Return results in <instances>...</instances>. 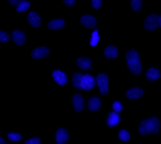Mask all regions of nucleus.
<instances>
[{
	"mask_svg": "<svg viewBox=\"0 0 161 144\" xmlns=\"http://www.w3.org/2000/svg\"><path fill=\"white\" fill-rule=\"evenodd\" d=\"M82 77L83 75L80 73H75L73 75V78H72V84L75 89L82 90Z\"/></svg>",
	"mask_w": 161,
	"mask_h": 144,
	"instance_id": "nucleus-20",
	"label": "nucleus"
},
{
	"mask_svg": "<svg viewBox=\"0 0 161 144\" xmlns=\"http://www.w3.org/2000/svg\"><path fill=\"white\" fill-rule=\"evenodd\" d=\"M131 7L134 12H139L142 9V0H131Z\"/></svg>",
	"mask_w": 161,
	"mask_h": 144,
	"instance_id": "nucleus-25",
	"label": "nucleus"
},
{
	"mask_svg": "<svg viewBox=\"0 0 161 144\" xmlns=\"http://www.w3.org/2000/svg\"><path fill=\"white\" fill-rule=\"evenodd\" d=\"M80 24H82V26H84L85 28H92V29H93L97 26V19L93 16H92V15H84L80 18Z\"/></svg>",
	"mask_w": 161,
	"mask_h": 144,
	"instance_id": "nucleus-9",
	"label": "nucleus"
},
{
	"mask_svg": "<svg viewBox=\"0 0 161 144\" xmlns=\"http://www.w3.org/2000/svg\"><path fill=\"white\" fill-rule=\"evenodd\" d=\"M0 144H6V142H4V140L2 139L1 137H0Z\"/></svg>",
	"mask_w": 161,
	"mask_h": 144,
	"instance_id": "nucleus-32",
	"label": "nucleus"
},
{
	"mask_svg": "<svg viewBox=\"0 0 161 144\" xmlns=\"http://www.w3.org/2000/svg\"><path fill=\"white\" fill-rule=\"evenodd\" d=\"M76 64H77V66H79L80 68L84 69V71H88V69H90V68H92V60H90V59H88V58H85V57L77 59Z\"/></svg>",
	"mask_w": 161,
	"mask_h": 144,
	"instance_id": "nucleus-14",
	"label": "nucleus"
},
{
	"mask_svg": "<svg viewBox=\"0 0 161 144\" xmlns=\"http://www.w3.org/2000/svg\"><path fill=\"white\" fill-rule=\"evenodd\" d=\"M10 40V35L4 31H0V43H7Z\"/></svg>",
	"mask_w": 161,
	"mask_h": 144,
	"instance_id": "nucleus-27",
	"label": "nucleus"
},
{
	"mask_svg": "<svg viewBox=\"0 0 161 144\" xmlns=\"http://www.w3.org/2000/svg\"><path fill=\"white\" fill-rule=\"evenodd\" d=\"M161 26V18L159 15L157 14H150L149 16H147V18L145 19L144 27L148 31H154L157 29L158 27Z\"/></svg>",
	"mask_w": 161,
	"mask_h": 144,
	"instance_id": "nucleus-3",
	"label": "nucleus"
},
{
	"mask_svg": "<svg viewBox=\"0 0 161 144\" xmlns=\"http://www.w3.org/2000/svg\"><path fill=\"white\" fill-rule=\"evenodd\" d=\"M119 122H120V117H119L118 113L115 111L111 112L110 114H108V119H106V123H108V125L110 126V127L117 126L119 124Z\"/></svg>",
	"mask_w": 161,
	"mask_h": 144,
	"instance_id": "nucleus-13",
	"label": "nucleus"
},
{
	"mask_svg": "<svg viewBox=\"0 0 161 144\" xmlns=\"http://www.w3.org/2000/svg\"><path fill=\"white\" fill-rule=\"evenodd\" d=\"M99 41H100L99 31H98V30H95L92 34V37H90V46H92V47L97 46V44L99 43Z\"/></svg>",
	"mask_w": 161,
	"mask_h": 144,
	"instance_id": "nucleus-22",
	"label": "nucleus"
},
{
	"mask_svg": "<svg viewBox=\"0 0 161 144\" xmlns=\"http://www.w3.org/2000/svg\"><path fill=\"white\" fill-rule=\"evenodd\" d=\"M30 7V2L29 1H27V0H24V1H22L20 3H19L16 6V10H17V12H25V11H27L28 9Z\"/></svg>",
	"mask_w": 161,
	"mask_h": 144,
	"instance_id": "nucleus-23",
	"label": "nucleus"
},
{
	"mask_svg": "<svg viewBox=\"0 0 161 144\" xmlns=\"http://www.w3.org/2000/svg\"><path fill=\"white\" fill-rule=\"evenodd\" d=\"M22 135L20 133H17V132H10L8 133V139L12 142H17V141L22 140Z\"/></svg>",
	"mask_w": 161,
	"mask_h": 144,
	"instance_id": "nucleus-24",
	"label": "nucleus"
},
{
	"mask_svg": "<svg viewBox=\"0 0 161 144\" xmlns=\"http://www.w3.org/2000/svg\"><path fill=\"white\" fill-rule=\"evenodd\" d=\"M143 94H144V91H143L142 89H139V88H133V89H130L127 91L126 93V96L128 97L129 99H139L140 97L143 96Z\"/></svg>",
	"mask_w": 161,
	"mask_h": 144,
	"instance_id": "nucleus-12",
	"label": "nucleus"
},
{
	"mask_svg": "<svg viewBox=\"0 0 161 144\" xmlns=\"http://www.w3.org/2000/svg\"><path fill=\"white\" fill-rule=\"evenodd\" d=\"M12 37H13V41H14L15 44L19 45V46L23 45L26 41V37H25L24 32L19 31V30H15V31H13Z\"/></svg>",
	"mask_w": 161,
	"mask_h": 144,
	"instance_id": "nucleus-15",
	"label": "nucleus"
},
{
	"mask_svg": "<svg viewBox=\"0 0 161 144\" xmlns=\"http://www.w3.org/2000/svg\"><path fill=\"white\" fill-rule=\"evenodd\" d=\"M96 83L98 84L100 90V93L102 95H106L108 92V77L105 74H99L96 78Z\"/></svg>",
	"mask_w": 161,
	"mask_h": 144,
	"instance_id": "nucleus-4",
	"label": "nucleus"
},
{
	"mask_svg": "<svg viewBox=\"0 0 161 144\" xmlns=\"http://www.w3.org/2000/svg\"><path fill=\"white\" fill-rule=\"evenodd\" d=\"M72 102H73V107L76 112H82L85 108V100L80 96V94H75L72 98Z\"/></svg>",
	"mask_w": 161,
	"mask_h": 144,
	"instance_id": "nucleus-8",
	"label": "nucleus"
},
{
	"mask_svg": "<svg viewBox=\"0 0 161 144\" xmlns=\"http://www.w3.org/2000/svg\"><path fill=\"white\" fill-rule=\"evenodd\" d=\"M27 20H28V22L35 28H38L41 26V18L38 13H36V12H30L29 14L27 15Z\"/></svg>",
	"mask_w": 161,
	"mask_h": 144,
	"instance_id": "nucleus-11",
	"label": "nucleus"
},
{
	"mask_svg": "<svg viewBox=\"0 0 161 144\" xmlns=\"http://www.w3.org/2000/svg\"><path fill=\"white\" fill-rule=\"evenodd\" d=\"M118 55H119L118 49L115 46H108L104 49V56L108 59H115L117 58Z\"/></svg>",
	"mask_w": 161,
	"mask_h": 144,
	"instance_id": "nucleus-18",
	"label": "nucleus"
},
{
	"mask_svg": "<svg viewBox=\"0 0 161 144\" xmlns=\"http://www.w3.org/2000/svg\"><path fill=\"white\" fill-rule=\"evenodd\" d=\"M48 55H50V50L46 47H38L31 52V57H32L33 59H37V60L45 58V57H47Z\"/></svg>",
	"mask_w": 161,
	"mask_h": 144,
	"instance_id": "nucleus-10",
	"label": "nucleus"
},
{
	"mask_svg": "<svg viewBox=\"0 0 161 144\" xmlns=\"http://www.w3.org/2000/svg\"><path fill=\"white\" fill-rule=\"evenodd\" d=\"M22 1H24V0H9V2H10V4L13 7H16L17 4L20 3Z\"/></svg>",
	"mask_w": 161,
	"mask_h": 144,
	"instance_id": "nucleus-30",
	"label": "nucleus"
},
{
	"mask_svg": "<svg viewBox=\"0 0 161 144\" xmlns=\"http://www.w3.org/2000/svg\"><path fill=\"white\" fill-rule=\"evenodd\" d=\"M52 76H53V79L59 84V86H66L67 82H68V77H67V75L64 72L59 71V69L54 71Z\"/></svg>",
	"mask_w": 161,
	"mask_h": 144,
	"instance_id": "nucleus-6",
	"label": "nucleus"
},
{
	"mask_svg": "<svg viewBox=\"0 0 161 144\" xmlns=\"http://www.w3.org/2000/svg\"><path fill=\"white\" fill-rule=\"evenodd\" d=\"M118 138H119V140L123 141V142H128V141L130 140V138H131L130 132H129L128 130H126V129L119 130V132H118Z\"/></svg>",
	"mask_w": 161,
	"mask_h": 144,
	"instance_id": "nucleus-21",
	"label": "nucleus"
},
{
	"mask_svg": "<svg viewBox=\"0 0 161 144\" xmlns=\"http://www.w3.org/2000/svg\"><path fill=\"white\" fill-rule=\"evenodd\" d=\"M64 19H60V18H57V19H53L48 22V28L51 30H59L61 28L64 27Z\"/></svg>",
	"mask_w": 161,
	"mask_h": 144,
	"instance_id": "nucleus-19",
	"label": "nucleus"
},
{
	"mask_svg": "<svg viewBox=\"0 0 161 144\" xmlns=\"http://www.w3.org/2000/svg\"><path fill=\"white\" fill-rule=\"evenodd\" d=\"M92 4L93 9L98 10L102 6V0H92Z\"/></svg>",
	"mask_w": 161,
	"mask_h": 144,
	"instance_id": "nucleus-28",
	"label": "nucleus"
},
{
	"mask_svg": "<svg viewBox=\"0 0 161 144\" xmlns=\"http://www.w3.org/2000/svg\"><path fill=\"white\" fill-rule=\"evenodd\" d=\"M146 78L149 81H156L160 78V72L159 69L152 67L146 72Z\"/></svg>",
	"mask_w": 161,
	"mask_h": 144,
	"instance_id": "nucleus-16",
	"label": "nucleus"
},
{
	"mask_svg": "<svg viewBox=\"0 0 161 144\" xmlns=\"http://www.w3.org/2000/svg\"><path fill=\"white\" fill-rule=\"evenodd\" d=\"M25 144H41V140L40 138H32L26 141Z\"/></svg>",
	"mask_w": 161,
	"mask_h": 144,
	"instance_id": "nucleus-29",
	"label": "nucleus"
},
{
	"mask_svg": "<svg viewBox=\"0 0 161 144\" xmlns=\"http://www.w3.org/2000/svg\"><path fill=\"white\" fill-rule=\"evenodd\" d=\"M112 108H113V110L115 112H121L123 111V105H121L120 102H118V100H115V102H113V105H112Z\"/></svg>",
	"mask_w": 161,
	"mask_h": 144,
	"instance_id": "nucleus-26",
	"label": "nucleus"
},
{
	"mask_svg": "<svg viewBox=\"0 0 161 144\" xmlns=\"http://www.w3.org/2000/svg\"><path fill=\"white\" fill-rule=\"evenodd\" d=\"M64 2L69 7H72L75 3V0H64Z\"/></svg>",
	"mask_w": 161,
	"mask_h": 144,
	"instance_id": "nucleus-31",
	"label": "nucleus"
},
{
	"mask_svg": "<svg viewBox=\"0 0 161 144\" xmlns=\"http://www.w3.org/2000/svg\"><path fill=\"white\" fill-rule=\"evenodd\" d=\"M126 60H127L128 68L131 73H133L134 75L141 74L143 66H142V63L140 62V56L136 50H134V49L129 50L126 55Z\"/></svg>",
	"mask_w": 161,
	"mask_h": 144,
	"instance_id": "nucleus-2",
	"label": "nucleus"
},
{
	"mask_svg": "<svg viewBox=\"0 0 161 144\" xmlns=\"http://www.w3.org/2000/svg\"><path fill=\"white\" fill-rule=\"evenodd\" d=\"M101 107V100L98 98V97H92V98L89 99L88 102V109L92 112H96L100 109Z\"/></svg>",
	"mask_w": 161,
	"mask_h": 144,
	"instance_id": "nucleus-17",
	"label": "nucleus"
},
{
	"mask_svg": "<svg viewBox=\"0 0 161 144\" xmlns=\"http://www.w3.org/2000/svg\"><path fill=\"white\" fill-rule=\"evenodd\" d=\"M160 130V122L156 117H152L147 120H144L141 122L139 126V132L142 136L148 135V133H153L156 135Z\"/></svg>",
	"mask_w": 161,
	"mask_h": 144,
	"instance_id": "nucleus-1",
	"label": "nucleus"
},
{
	"mask_svg": "<svg viewBox=\"0 0 161 144\" xmlns=\"http://www.w3.org/2000/svg\"><path fill=\"white\" fill-rule=\"evenodd\" d=\"M56 142L58 144H64L68 142L70 136H69V132L67 129L64 128H59L58 130L56 132Z\"/></svg>",
	"mask_w": 161,
	"mask_h": 144,
	"instance_id": "nucleus-7",
	"label": "nucleus"
},
{
	"mask_svg": "<svg viewBox=\"0 0 161 144\" xmlns=\"http://www.w3.org/2000/svg\"><path fill=\"white\" fill-rule=\"evenodd\" d=\"M96 84V79L92 75H83L82 77V90H92Z\"/></svg>",
	"mask_w": 161,
	"mask_h": 144,
	"instance_id": "nucleus-5",
	"label": "nucleus"
}]
</instances>
